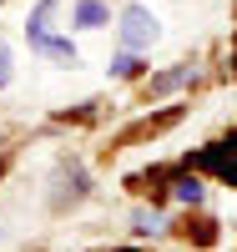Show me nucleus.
Returning <instances> with one entry per match:
<instances>
[{"label": "nucleus", "instance_id": "nucleus-4", "mask_svg": "<svg viewBox=\"0 0 237 252\" xmlns=\"http://www.w3.org/2000/svg\"><path fill=\"white\" fill-rule=\"evenodd\" d=\"M76 26H86V31L106 26V5H101V0H81V5H76Z\"/></svg>", "mask_w": 237, "mask_h": 252}, {"label": "nucleus", "instance_id": "nucleus-2", "mask_svg": "<svg viewBox=\"0 0 237 252\" xmlns=\"http://www.w3.org/2000/svg\"><path fill=\"white\" fill-rule=\"evenodd\" d=\"M121 40H126L132 51H146V46L157 40V15L141 10V5H132V10L121 15Z\"/></svg>", "mask_w": 237, "mask_h": 252}, {"label": "nucleus", "instance_id": "nucleus-8", "mask_svg": "<svg viewBox=\"0 0 237 252\" xmlns=\"http://www.w3.org/2000/svg\"><path fill=\"white\" fill-rule=\"evenodd\" d=\"M212 227H217V222H187L182 232H187V237H197V242H212V237H217Z\"/></svg>", "mask_w": 237, "mask_h": 252}, {"label": "nucleus", "instance_id": "nucleus-5", "mask_svg": "<svg viewBox=\"0 0 237 252\" xmlns=\"http://www.w3.org/2000/svg\"><path fill=\"white\" fill-rule=\"evenodd\" d=\"M171 192H177V202L197 207V202H202V182H197V177H177V182H171Z\"/></svg>", "mask_w": 237, "mask_h": 252}, {"label": "nucleus", "instance_id": "nucleus-9", "mask_svg": "<svg viewBox=\"0 0 237 252\" xmlns=\"http://www.w3.org/2000/svg\"><path fill=\"white\" fill-rule=\"evenodd\" d=\"M111 71H116V76H136V71H141V61H136V56H116V61H111Z\"/></svg>", "mask_w": 237, "mask_h": 252}, {"label": "nucleus", "instance_id": "nucleus-3", "mask_svg": "<svg viewBox=\"0 0 237 252\" xmlns=\"http://www.w3.org/2000/svg\"><path fill=\"white\" fill-rule=\"evenodd\" d=\"M31 46H35L40 56H56V61H76L71 40H56V35H46V31H35V35H31Z\"/></svg>", "mask_w": 237, "mask_h": 252}, {"label": "nucleus", "instance_id": "nucleus-11", "mask_svg": "<svg viewBox=\"0 0 237 252\" xmlns=\"http://www.w3.org/2000/svg\"><path fill=\"white\" fill-rule=\"evenodd\" d=\"M116 252H136V247H116Z\"/></svg>", "mask_w": 237, "mask_h": 252}, {"label": "nucleus", "instance_id": "nucleus-6", "mask_svg": "<svg viewBox=\"0 0 237 252\" xmlns=\"http://www.w3.org/2000/svg\"><path fill=\"white\" fill-rule=\"evenodd\" d=\"M132 232H141V237H146V232H162V217H157V212H136V217H132Z\"/></svg>", "mask_w": 237, "mask_h": 252}, {"label": "nucleus", "instance_id": "nucleus-10", "mask_svg": "<svg viewBox=\"0 0 237 252\" xmlns=\"http://www.w3.org/2000/svg\"><path fill=\"white\" fill-rule=\"evenodd\" d=\"M0 86H10V51H5V40H0Z\"/></svg>", "mask_w": 237, "mask_h": 252}, {"label": "nucleus", "instance_id": "nucleus-7", "mask_svg": "<svg viewBox=\"0 0 237 252\" xmlns=\"http://www.w3.org/2000/svg\"><path fill=\"white\" fill-rule=\"evenodd\" d=\"M187 76H192V71H187V66H177V71H167V76H157V81H152V91H171V86H182Z\"/></svg>", "mask_w": 237, "mask_h": 252}, {"label": "nucleus", "instance_id": "nucleus-1", "mask_svg": "<svg viewBox=\"0 0 237 252\" xmlns=\"http://www.w3.org/2000/svg\"><path fill=\"white\" fill-rule=\"evenodd\" d=\"M192 166H202V172L222 177L227 187H237V136H222V141H212L207 152H197V157H192Z\"/></svg>", "mask_w": 237, "mask_h": 252}]
</instances>
